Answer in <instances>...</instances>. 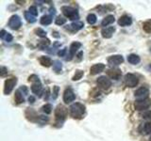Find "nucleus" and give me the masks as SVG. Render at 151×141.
I'll return each instance as SVG.
<instances>
[{"mask_svg": "<svg viewBox=\"0 0 151 141\" xmlns=\"http://www.w3.org/2000/svg\"><path fill=\"white\" fill-rule=\"evenodd\" d=\"M70 115L74 119H80L85 114V105L80 103H75L70 106Z\"/></svg>", "mask_w": 151, "mask_h": 141, "instance_id": "1", "label": "nucleus"}, {"mask_svg": "<svg viewBox=\"0 0 151 141\" xmlns=\"http://www.w3.org/2000/svg\"><path fill=\"white\" fill-rule=\"evenodd\" d=\"M61 11L64 14L65 17H67L69 20H76L78 22V20L79 19V15L78 12L76 9L72 8V7H68V6H64L61 8Z\"/></svg>", "mask_w": 151, "mask_h": 141, "instance_id": "2", "label": "nucleus"}, {"mask_svg": "<svg viewBox=\"0 0 151 141\" xmlns=\"http://www.w3.org/2000/svg\"><path fill=\"white\" fill-rule=\"evenodd\" d=\"M67 114H68V110L65 106L61 105L57 106L55 110V117L58 121H63L66 119V117H67Z\"/></svg>", "mask_w": 151, "mask_h": 141, "instance_id": "3", "label": "nucleus"}, {"mask_svg": "<svg viewBox=\"0 0 151 141\" xmlns=\"http://www.w3.org/2000/svg\"><path fill=\"white\" fill-rule=\"evenodd\" d=\"M134 106L135 109L139 110V111H143V110H146L151 106V100L150 99H140V100H137L134 103Z\"/></svg>", "mask_w": 151, "mask_h": 141, "instance_id": "4", "label": "nucleus"}, {"mask_svg": "<svg viewBox=\"0 0 151 141\" xmlns=\"http://www.w3.org/2000/svg\"><path fill=\"white\" fill-rule=\"evenodd\" d=\"M125 84H126V86L127 87H129V88H134L136 87L137 85H138L139 83V79L138 77L136 76V75L134 74H132V73H127L125 75Z\"/></svg>", "mask_w": 151, "mask_h": 141, "instance_id": "5", "label": "nucleus"}, {"mask_svg": "<svg viewBox=\"0 0 151 141\" xmlns=\"http://www.w3.org/2000/svg\"><path fill=\"white\" fill-rule=\"evenodd\" d=\"M17 83V78H9V79H7L6 81H5V85H4V93L6 94V95H9V93L12 91L13 88L15 87V85Z\"/></svg>", "mask_w": 151, "mask_h": 141, "instance_id": "6", "label": "nucleus"}, {"mask_svg": "<svg viewBox=\"0 0 151 141\" xmlns=\"http://www.w3.org/2000/svg\"><path fill=\"white\" fill-rule=\"evenodd\" d=\"M22 22L18 15H12L9 20V26L13 30H17L21 27Z\"/></svg>", "mask_w": 151, "mask_h": 141, "instance_id": "7", "label": "nucleus"}, {"mask_svg": "<svg viewBox=\"0 0 151 141\" xmlns=\"http://www.w3.org/2000/svg\"><path fill=\"white\" fill-rule=\"evenodd\" d=\"M96 84H97L98 88H100L102 89H108L111 86V81L109 78H107L106 76H100L97 78Z\"/></svg>", "mask_w": 151, "mask_h": 141, "instance_id": "8", "label": "nucleus"}, {"mask_svg": "<svg viewBox=\"0 0 151 141\" xmlns=\"http://www.w3.org/2000/svg\"><path fill=\"white\" fill-rule=\"evenodd\" d=\"M83 26H84V24L82 22H75L71 24V25L65 26V30H67L71 33H75L80 30L81 28H83Z\"/></svg>", "mask_w": 151, "mask_h": 141, "instance_id": "9", "label": "nucleus"}, {"mask_svg": "<svg viewBox=\"0 0 151 141\" xmlns=\"http://www.w3.org/2000/svg\"><path fill=\"white\" fill-rule=\"evenodd\" d=\"M107 74H108V76L111 77V79L119 80L122 76V72H121V70L117 68H111L107 70Z\"/></svg>", "mask_w": 151, "mask_h": 141, "instance_id": "10", "label": "nucleus"}, {"mask_svg": "<svg viewBox=\"0 0 151 141\" xmlns=\"http://www.w3.org/2000/svg\"><path fill=\"white\" fill-rule=\"evenodd\" d=\"M76 95L74 91L71 88H66L63 93V101L65 103H70L71 102L75 101Z\"/></svg>", "mask_w": 151, "mask_h": 141, "instance_id": "11", "label": "nucleus"}, {"mask_svg": "<svg viewBox=\"0 0 151 141\" xmlns=\"http://www.w3.org/2000/svg\"><path fill=\"white\" fill-rule=\"evenodd\" d=\"M124 61V58L121 55H115V56H111L108 58V63L110 65L113 66H118L123 63Z\"/></svg>", "mask_w": 151, "mask_h": 141, "instance_id": "12", "label": "nucleus"}, {"mask_svg": "<svg viewBox=\"0 0 151 141\" xmlns=\"http://www.w3.org/2000/svg\"><path fill=\"white\" fill-rule=\"evenodd\" d=\"M81 47V43L78 41H74L72 44L70 45V48H69V58L66 59V60H71L73 58V56L76 55L77 51Z\"/></svg>", "mask_w": 151, "mask_h": 141, "instance_id": "13", "label": "nucleus"}, {"mask_svg": "<svg viewBox=\"0 0 151 141\" xmlns=\"http://www.w3.org/2000/svg\"><path fill=\"white\" fill-rule=\"evenodd\" d=\"M104 69H105V65L102 64V63H98V64H94L93 65L91 69H90V73L92 75H96L102 73Z\"/></svg>", "mask_w": 151, "mask_h": 141, "instance_id": "14", "label": "nucleus"}, {"mask_svg": "<svg viewBox=\"0 0 151 141\" xmlns=\"http://www.w3.org/2000/svg\"><path fill=\"white\" fill-rule=\"evenodd\" d=\"M148 94H149L148 88H145V87H142L135 91V97L141 98V100H142V99H146V97L148 96Z\"/></svg>", "mask_w": 151, "mask_h": 141, "instance_id": "15", "label": "nucleus"}, {"mask_svg": "<svg viewBox=\"0 0 151 141\" xmlns=\"http://www.w3.org/2000/svg\"><path fill=\"white\" fill-rule=\"evenodd\" d=\"M114 31H115L114 26H108V27L103 28L101 31V34H102V37L105 38V39H110V38H111L113 33H114Z\"/></svg>", "mask_w": 151, "mask_h": 141, "instance_id": "16", "label": "nucleus"}, {"mask_svg": "<svg viewBox=\"0 0 151 141\" xmlns=\"http://www.w3.org/2000/svg\"><path fill=\"white\" fill-rule=\"evenodd\" d=\"M118 24H119L121 26H130L132 24V19L129 15H123L122 17H120L119 20H118Z\"/></svg>", "mask_w": 151, "mask_h": 141, "instance_id": "17", "label": "nucleus"}, {"mask_svg": "<svg viewBox=\"0 0 151 141\" xmlns=\"http://www.w3.org/2000/svg\"><path fill=\"white\" fill-rule=\"evenodd\" d=\"M26 116L27 118V120H29L30 121H35L36 120H39V117H40V116H38L37 113L33 109H31V108H28V109L27 110Z\"/></svg>", "mask_w": 151, "mask_h": 141, "instance_id": "18", "label": "nucleus"}, {"mask_svg": "<svg viewBox=\"0 0 151 141\" xmlns=\"http://www.w3.org/2000/svg\"><path fill=\"white\" fill-rule=\"evenodd\" d=\"M31 91L34 93V94H37V95L41 96L42 95V86L41 82H38V83H33L32 86H31Z\"/></svg>", "mask_w": 151, "mask_h": 141, "instance_id": "19", "label": "nucleus"}, {"mask_svg": "<svg viewBox=\"0 0 151 141\" xmlns=\"http://www.w3.org/2000/svg\"><path fill=\"white\" fill-rule=\"evenodd\" d=\"M39 61H40V63L42 66H44V67H50V66L53 64V63H52V60H51V58H49V56H41Z\"/></svg>", "mask_w": 151, "mask_h": 141, "instance_id": "20", "label": "nucleus"}, {"mask_svg": "<svg viewBox=\"0 0 151 141\" xmlns=\"http://www.w3.org/2000/svg\"><path fill=\"white\" fill-rule=\"evenodd\" d=\"M114 21H115L114 16H113V15H108V16H106L105 18L103 19V21L101 23V26H104V27H106L109 25H111V24L114 23Z\"/></svg>", "mask_w": 151, "mask_h": 141, "instance_id": "21", "label": "nucleus"}, {"mask_svg": "<svg viewBox=\"0 0 151 141\" xmlns=\"http://www.w3.org/2000/svg\"><path fill=\"white\" fill-rule=\"evenodd\" d=\"M140 56H137V55H134V54H131L127 56V61L130 63V64H133V65H136L140 62Z\"/></svg>", "mask_w": 151, "mask_h": 141, "instance_id": "22", "label": "nucleus"}, {"mask_svg": "<svg viewBox=\"0 0 151 141\" xmlns=\"http://www.w3.org/2000/svg\"><path fill=\"white\" fill-rule=\"evenodd\" d=\"M14 100H15V103H17V105H20V103H23L24 102H25V99H24L20 89H18V90L15 91V95H14Z\"/></svg>", "mask_w": 151, "mask_h": 141, "instance_id": "23", "label": "nucleus"}, {"mask_svg": "<svg viewBox=\"0 0 151 141\" xmlns=\"http://www.w3.org/2000/svg\"><path fill=\"white\" fill-rule=\"evenodd\" d=\"M0 37H1V39L5 40V41H8V42H11L12 41V39H13L12 34H9V33H7L4 29L1 30V33H0Z\"/></svg>", "mask_w": 151, "mask_h": 141, "instance_id": "24", "label": "nucleus"}, {"mask_svg": "<svg viewBox=\"0 0 151 141\" xmlns=\"http://www.w3.org/2000/svg\"><path fill=\"white\" fill-rule=\"evenodd\" d=\"M41 24L44 26H48L52 23V16L50 15H44L41 18Z\"/></svg>", "mask_w": 151, "mask_h": 141, "instance_id": "25", "label": "nucleus"}, {"mask_svg": "<svg viewBox=\"0 0 151 141\" xmlns=\"http://www.w3.org/2000/svg\"><path fill=\"white\" fill-rule=\"evenodd\" d=\"M49 43H50V41L48 39L42 40V41H39V43H38V47H39L41 50H44V49H45L46 47L49 45Z\"/></svg>", "mask_w": 151, "mask_h": 141, "instance_id": "26", "label": "nucleus"}, {"mask_svg": "<svg viewBox=\"0 0 151 141\" xmlns=\"http://www.w3.org/2000/svg\"><path fill=\"white\" fill-rule=\"evenodd\" d=\"M61 68H63V65H61V62L59 60H56L53 62V70L57 73H60V70H61Z\"/></svg>", "mask_w": 151, "mask_h": 141, "instance_id": "27", "label": "nucleus"}, {"mask_svg": "<svg viewBox=\"0 0 151 141\" xmlns=\"http://www.w3.org/2000/svg\"><path fill=\"white\" fill-rule=\"evenodd\" d=\"M83 74H84L83 70H76V73H75V75L73 76L72 80H73V81H78V80L81 79V77L83 76Z\"/></svg>", "mask_w": 151, "mask_h": 141, "instance_id": "28", "label": "nucleus"}, {"mask_svg": "<svg viewBox=\"0 0 151 141\" xmlns=\"http://www.w3.org/2000/svg\"><path fill=\"white\" fill-rule=\"evenodd\" d=\"M25 17H26V19H27V21L28 22V23H35L36 22V17L35 16H33L32 14H30L28 11H26L25 12Z\"/></svg>", "mask_w": 151, "mask_h": 141, "instance_id": "29", "label": "nucleus"}, {"mask_svg": "<svg viewBox=\"0 0 151 141\" xmlns=\"http://www.w3.org/2000/svg\"><path fill=\"white\" fill-rule=\"evenodd\" d=\"M143 128H144L143 134H145V135L151 134V121L145 123V125H143Z\"/></svg>", "mask_w": 151, "mask_h": 141, "instance_id": "30", "label": "nucleus"}, {"mask_svg": "<svg viewBox=\"0 0 151 141\" xmlns=\"http://www.w3.org/2000/svg\"><path fill=\"white\" fill-rule=\"evenodd\" d=\"M87 22L90 24V25H93V24H96V16L94 15L93 13L89 14V15L87 16Z\"/></svg>", "mask_w": 151, "mask_h": 141, "instance_id": "31", "label": "nucleus"}, {"mask_svg": "<svg viewBox=\"0 0 151 141\" xmlns=\"http://www.w3.org/2000/svg\"><path fill=\"white\" fill-rule=\"evenodd\" d=\"M42 112H45V114H50L52 112V105L50 103H46V105H45L42 107Z\"/></svg>", "mask_w": 151, "mask_h": 141, "instance_id": "32", "label": "nucleus"}, {"mask_svg": "<svg viewBox=\"0 0 151 141\" xmlns=\"http://www.w3.org/2000/svg\"><path fill=\"white\" fill-rule=\"evenodd\" d=\"M143 28L145 32H147V33L151 32V20L145 22L144 25H143Z\"/></svg>", "mask_w": 151, "mask_h": 141, "instance_id": "33", "label": "nucleus"}, {"mask_svg": "<svg viewBox=\"0 0 151 141\" xmlns=\"http://www.w3.org/2000/svg\"><path fill=\"white\" fill-rule=\"evenodd\" d=\"M34 32L36 33L37 36H39L41 38H45L46 37V32L44 29H42V28H36V29L34 30Z\"/></svg>", "mask_w": 151, "mask_h": 141, "instance_id": "34", "label": "nucleus"}, {"mask_svg": "<svg viewBox=\"0 0 151 141\" xmlns=\"http://www.w3.org/2000/svg\"><path fill=\"white\" fill-rule=\"evenodd\" d=\"M55 23H56V25H58V26H63V25H64V24L66 23V19L63 18V17L58 16L56 20H55Z\"/></svg>", "mask_w": 151, "mask_h": 141, "instance_id": "35", "label": "nucleus"}, {"mask_svg": "<svg viewBox=\"0 0 151 141\" xmlns=\"http://www.w3.org/2000/svg\"><path fill=\"white\" fill-rule=\"evenodd\" d=\"M28 12H29L30 14H32V15L35 16V17L38 15V11H37V8L35 6L29 7V9H28Z\"/></svg>", "mask_w": 151, "mask_h": 141, "instance_id": "36", "label": "nucleus"}, {"mask_svg": "<svg viewBox=\"0 0 151 141\" xmlns=\"http://www.w3.org/2000/svg\"><path fill=\"white\" fill-rule=\"evenodd\" d=\"M28 81L32 82V83H38V82H40V79L37 75L33 74V75H30V76L28 77Z\"/></svg>", "mask_w": 151, "mask_h": 141, "instance_id": "37", "label": "nucleus"}, {"mask_svg": "<svg viewBox=\"0 0 151 141\" xmlns=\"http://www.w3.org/2000/svg\"><path fill=\"white\" fill-rule=\"evenodd\" d=\"M59 90H60L59 87L58 86H55L54 88H53V94H52V97H53V99H57V98H58Z\"/></svg>", "mask_w": 151, "mask_h": 141, "instance_id": "38", "label": "nucleus"}, {"mask_svg": "<svg viewBox=\"0 0 151 141\" xmlns=\"http://www.w3.org/2000/svg\"><path fill=\"white\" fill-rule=\"evenodd\" d=\"M8 73V70L5 68V67H1V72H0V75L1 76H5Z\"/></svg>", "mask_w": 151, "mask_h": 141, "instance_id": "39", "label": "nucleus"}, {"mask_svg": "<svg viewBox=\"0 0 151 141\" xmlns=\"http://www.w3.org/2000/svg\"><path fill=\"white\" fill-rule=\"evenodd\" d=\"M66 52H67V50H66V48L64 49H61L58 52V55L60 56H65V54H66Z\"/></svg>", "mask_w": 151, "mask_h": 141, "instance_id": "40", "label": "nucleus"}, {"mask_svg": "<svg viewBox=\"0 0 151 141\" xmlns=\"http://www.w3.org/2000/svg\"><path fill=\"white\" fill-rule=\"evenodd\" d=\"M143 117L145 118V119H149V120H151V110L145 112V114L143 115Z\"/></svg>", "mask_w": 151, "mask_h": 141, "instance_id": "41", "label": "nucleus"}, {"mask_svg": "<svg viewBox=\"0 0 151 141\" xmlns=\"http://www.w3.org/2000/svg\"><path fill=\"white\" fill-rule=\"evenodd\" d=\"M20 90L24 91V92H25V94H27V87H26V86H23V87L20 88Z\"/></svg>", "mask_w": 151, "mask_h": 141, "instance_id": "42", "label": "nucleus"}, {"mask_svg": "<svg viewBox=\"0 0 151 141\" xmlns=\"http://www.w3.org/2000/svg\"><path fill=\"white\" fill-rule=\"evenodd\" d=\"M82 56H83V52H79V53L78 54V60H80L82 58Z\"/></svg>", "mask_w": 151, "mask_h": 141, "instance_id": "43", "label": "nucleus"}, {"mask_svg": "<svg viewBox=\"0 0 151 141\" xmlns=\"http://www.w3.org/2000/svg\"><path fill=\"white\" fill-rule=\"evenodd\" d=\"M28 101H29L30 103H34V101H35V98L33 97V96H30L29 98H28Z\"/></svg>", "mask_w": 151, "mask_h": 141, "instance_id": "44", "label": "nucleus"}, {"mask_svg": "<svg viewBox=\"0 0 151 141\" xmlns=\"http://www.w3.org/2000/svg\"><path fill=\"white\" fill-rule=\"evenodd\" d=\"M150 53H151V48H150Z\"/></svg>", "mask_w": 151, "mask_h": 141, "instance_id": "45", "label": "nucleus"}, {"mask_svg": "<svg viewBox=\"0 0 151 141\" xmlns=\"http://www.w3.org/2000/svg\"><path fill=\"white\" fill-rule=\"evenodd\" d=\"M150 141H151V137H150Z\"/></svg>", "mask_w": 151, "mask_h": 141, "instance_id": "46", "label": "nucleus"}]
</instances>
